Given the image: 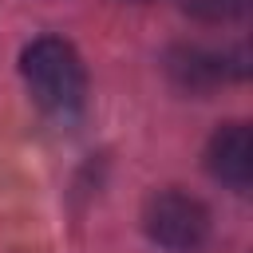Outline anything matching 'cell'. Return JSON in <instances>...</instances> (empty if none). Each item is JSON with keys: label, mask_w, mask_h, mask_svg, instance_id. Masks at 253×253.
Here are the masks:
<instances>
[{"label": "cell", "mask_w": 253, "mask_h": 253, "mask_svg": "<svg viewBox=\"0 0 253 253\" xmlns=\"http://www.w3.org/2000/svg\"><path fill=\"white\" fill-rule=\"evenodd\" d=\"M20 75L36 107L59 123L79 119L87 107V67L79 51L59 36H40L20 51Z\"/></svg>", "instance_id": "1"}, {"label": "cell", "mask_w": 253, "mask_h": 253, "mask_svg": "<svg viewBox=\"0 0 253 253\" xmlns=\"http://www.w3.org/2000/svg\"><path fill=\"white\" fill-rule=\"evenodd\" d=\"M142 225L154 245L174 249V253H190L210 237V210L194 194L158 190V194H150V202L142 210Z\"/></svg>", "instance_id": "2"}, {"label": "cell", "mask_w": 253, "mask_h": 253, "mask_svg": "<svg viewBox=\"0 0 253 253\" xmlns=\"http://www.w3.org/2000/svg\"><path fill=\"white\" fill-rule=\"evenodd\" d=\"M206 166L217 182L233 186V190H249L253 178V138L245 123H225L213 130L210 146H206Z\"/></svg>", "instance_id": "3"}, {"label": "cell", "mask_w": 253, "mask_h": 253, "mask_svg": "<svg viewBox=\"0 0 253 253\" xmlns=\"http://www.w3.org/2000/svg\"><path fill=\"white\" fill-rule=\"evenodd\" d=\"M170 75L178 87L186 91H210L213 83H221L229 75L225 67V55L217 51H202V47H178L170 55Z\"/></svg>", "instance_id": "4"}, {"label": "cell", "mask_w": 253, "mask_h": 253, "mask_svg": "<svg viewBox=\"0 0 253 253\" xmlns=\"http://www.w3.org/2000/svg\"><path fill=\"white\" fill-rule=\"evenodd\" d=\"M182 4L202 24H233L249 12V0H182Z\"/></svg>", "instance_id": "5"}]
</instances>
